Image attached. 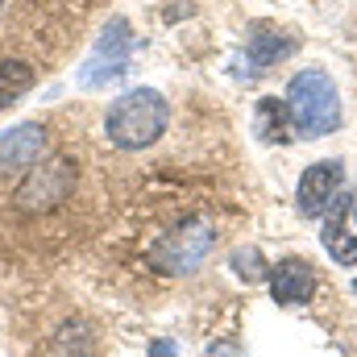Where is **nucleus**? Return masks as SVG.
I'll use <instances>...</instances> for the list:
<instances>
[{"label": "nucleus", "mask_w": 357, "mask_h": 357, "mask_svg": "<svg viewBox=\"0 0 357 357\" xmlns=\"http://www.w3.org/2000/svg\"><path fill=\"white\" fill-rule=\"evenodd\" d=\"M212 250H216V229H212V220L191 216V220H178L175 229H167V233L146 250V258H150V266L162 270V274H191V270H199L212 258Z\"/></svg>", "instance_id": "7ed1b4c3"}, {"label": "nucleus", "mask_w": 357, "mask_h": 357, "mask_svg": "<svg viewBox=\"0 0 357 357\" xmlns=\"http://www.w3.org/2000/svg\"><path fill=\"white\" fill-rule=\"evenodd\" d=\"M46 154V129L38 121H25V125H13L0 133V175H13V171H33Z\"/></svg>", "instance_id": "0eeeda50"}, {"label": "nucleus", "mask_w": 357, "mask_h": 357, "mask_svg": "<svg viewBox=\"0 0 357 357\" xmlns=\"http://www.w3.org/2000/svg\"><path fill=\"white\" fill-rule=\"evenodd\" d=\"M208 357H241V349H237V341H216V345H208Z\"/></svg>", "instance_id": "4468645a"}, {"label": "nucleus", "mask_w": 357, "mask_h": 357, "mask_svg": "<svg viewBox=\"0 0 357 357\" xmlns=\"http://www.w3.org/2000/svg\"><path fill=\"white\" fill-rule=\"evenodd\" d=\"M345 187V162L337 158H324V162H312L303 175H299V187H295V204L303 216H324L333 208V199L341 195Z\"/></svg>", "instance_id": "423d86ee"}, {"label": "nucleus", "mask_w": 357, "mask_h": 357, "mask_svg": "<svg viewBox=\"0 0 357 357\" xmlns=\"http://www.w3.org/2000/svg\"><path fill=\"white\" fill-rule=\"evenodd\" d=\"M270 295H274V303H287V307L312 303L316 270L307 266L303 258H282L278 266H270Z\"/></svg>", "instance_id": "1a4fd4ad"}, {"label": "nucleus", "mask_w": 357, "mask_h": 357, "mask_svg": "<svg viewBox=\"0 0 357 357\" xmlns=\"http://www.w3.org/2000/svg\"><path fill=\"white\" fill-rule=\"evenodd\" d=\"M354 220H357V195H354Z\"/></svg>", "instance_id": "2eb2a0df"}, {"label": "nucleus", "mask_w": 357, "mask_h": 357, "mask_svg": "<svg viewBox=\"0 0 357 357\" xmlns=\"http://www.w3.org/2000/svg\"><path fill=\"white\" fill-rule=\"evenodd\" d=\"M282 100L291 108L295 137H328L341 129V91L328 71H320V67L299 71Z\"/></svg>", "instance_id": "f03ea898"}, {"label": "nucleus", "mask_w": 357, "mask_h": 357, "mask_svg": "<svg viewBox=\"0 0 357 357\" xmlns=\"http://www.w3.org/2000/svg\"><path fill=\"white\" fill-rule=\"evenodd\" d=\"M254 133L262 137V142H278V146H287V142H295V121H291V108H287V100H278V96H262L258 100V108H254Z\"/></svg>", "instance_id": "9b49d317"}, {"label": "nucleus", "mask_w": 357, "mask_h": 357, "mask_svg": "<svg viewBox=\"0 0 357 357\" xmlns=\"http://www.w3.org/2000/svg\"><path fill=\"white\" fill-rule=\"evenodd\" d=\"M229 266H233V274H237L241 282H262V278H270V262L262 258L258 245H241V250H233Z\"/></svg>", "instance_id": "ddd939ff"}, {"label": "nucleus", "mask_w": 357, "mask_h": 357, "mask_svg": "<svg viewBox=\"0 0 357 357\" xmlns=\"http://www.w3.org/2000/svg\"><path fill=\"white\" fill-rule=\"evenodd\" d=\"M295 46H299V38H291V33H282V29H270V25H258L254 29V38L245 42V54H250V75H258L262 67H274V63H282V59H291L295 54Z\"/></svg>", "instance_id": "9d476101"}, {"label": "nucleus", "mask_w": 357, "mask_h": 357, "mask_svg": "<svg viewBox=\"0 0 357 357\" xmlns=\"http://www.w3.org/2000/svg\"><path fill=\"white\" fill-rule=\"evenodd\" d=\"M29 88H33V67L21 59H0V108L21 100Z\"/></svg>", "instance_id": "f8f14e48"}, {"label": "nucleus", "mask_w": 357, "mask_h": 357, "mask_svg": "<svg viewBox=\"0 0 357 357\" xmlns=\"http://www.w3.org/2000/svg\"><path fill=\"white\" fill-rule=\"evenodd\" d=\"M354 216V199L349 195H337L333 199V208L320 216L324 220V229H320V241H324V250H328V258L337 262V266H357V237L345 229V220Z\"/></svg>", "instance_id": "6e6552de"}, {"label": "nucleus", "mask_w": 357, "mask_h": 357, "mask_svg": "<svg viewBox=\"0 0 357 357\" xmlns=\"http://www.w3.org/2000/svg\"><path fill=\"white\" fill-rule=\"evenodd\" d=\"M171 125V104L154 88H133L112 100L104 116V133L116 150H146L154 146Z\"/></svg>", "instance_id": "f257e3e1"}, {"label": "nucleus", "mask_w": 357, "mask_h": 357, "mask_svg": "<svg viewBox=\"0 0 357 357\" xmlns=\"http://www.w3.org/2000/svg\"><path fill=\"white\" fill-rule=\"evenodd\" d=\"M129 54H133V29H129L125 17H112V21L100 29L96 50L88 54V63L79 67V84H84V88H100V84L125 75V71H129Z\"/></svg>", "instance_id": "20e7f679"}, {"label": "nucleus", "mask_w": 357, "mask_h": 357, "mask_svg": "<svg viewBox=\"0 0 357 357\" xmlns=\"http://www.w3.org/2000/svg\"><path fill=\"white\" fill-rule=\"evenodd\" d=\"M354 291H357V287H354Z\"/></svg>", "instance_id": "dca6fc26"}, {"label": "nucleus", "mask_w": 357, "mask_h": 357, "mask_svg": "<svg viewBox=\"0 0 357 357\" xmlns=\"http://www.w3.org/2000/svg\"><path fill=\"white\" fill-rule=\"evenodd\" d=\"M75 187V162L71 158H50V162H38L25 183L17 187V204L25 212H38V208H54L71 195Z\"/></svg>", "instance_id": "39448f33"}]
</instances>
